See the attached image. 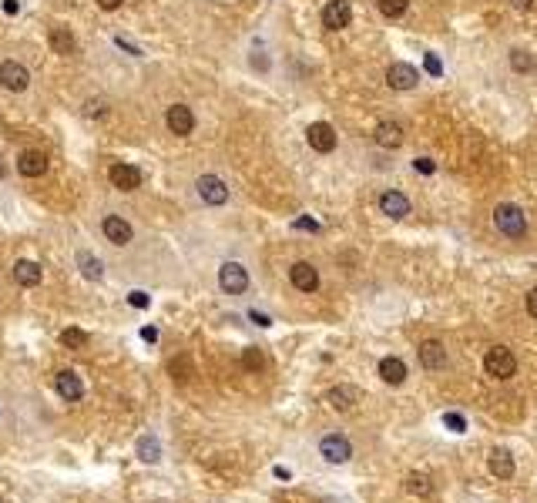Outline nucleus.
Returning a JSON list of instances; mask_svg holds the SVG:
<instances>
[{"instance_id":"28","label":"nucleus","mask_w":537,"mask_h":503,"mask_svg":"<svg viewBox=\"0 0 537 503\" xmlns=\"http://www.w3.org/2000/svg\"><path fill=\"white\" fill-rule=\"evenodd\" d=\"M376 4H380V14L383 17H403L406 7H410V0H376Z\"/></svg>"},{"instance_id":"16","label":"nucleus","mask_w":537,"mask_h":503,"mask_svg":"<svg viewBox=\"0 0 537 503\" xmlns=\"http://www.w3.org/2000/svg\"><path fill=\"white\" fill-rule=\"evenodd\" d=\"M289 282H292V289H299V292H316L319 289V272L309 262H296L289 269Z\"/></svg>"},{"instance_id":"22","label":"nucleus","mask_w":537,"mask_h":503,"mask_svg":"<svg viewBox=\"0 0 537 503\" xmlns=\"http://www.w3.org/2000/svg\"><path fill=\"white\" fill-rule=\"evenodd\" d=\"M14 279L24 286V289H31V286H37V282H41V265H37V262L20 259L14 265Z\"/></svg>"},{"instance_id":"24","label":"nucleus","mask_w":537,"mask_h":503,"mask_svg":"<svg viewBox=\"0 0 537 503\" xmlns=\"http://www.w3.org/2000/svg\"><path fill=\"white\" fill-rule=\"evenodd\" d=\"M510 67H514L517 74H531L537 67V58L531 51H510Z\"/></svg>"},{"instance_id":"25","label":"nucleus","mask_w":537,"mask_h":503,"mask_svg":"<svg viewBox=\"0 0 537 503\" xmlns=\"http://www.w3.org/2000/svg\"><path fill=\"white\" fill-rule=\"evenodd\" d=\"M138 457L145 460V463H158V457H161V443L154 440V436H141L138 440Z\"/></svg>"},{"instance_id":"20","label":"nucleus","mask_w":537,"mask_h":503,"mask_svg":"<svg viewBox=\"0 0 537 503\" xmlns=\"http://www.w3.org/2000/svg\"><path fill=\"white\" fill-rule=\"evenodd\" d=\"M17 171H20L24 178H41L47 171V154L44 152H24L17 158Z\"/></svg>"},{"instance_id":"15","label":"nucleus","mask_w":537,"mask_h":503,"mask_svg":"<svg viewBox=\"0 0 537 503\" xmlns=\"http://www.w3.org/2000/svg\"><path fill=\"white\" fill-rule=\"evenodd\" d=\"M487 470H491L497 480H510V476L517 473V460H514L510 450L497 446V450H491V457H487Z\"/></svg>"},{"instance_id":"30","label":"nucleus","mask_w":537,"mask_h":503,"mask_svg":"<svg viewBox=\"0 0 537 503\" xmlns=\"http://www.w3.org/2000/svg\"><path fill=\"white\" fill-rule=\"evenodd\" d=\"M444 427H450L453 433H463L467 429V420H463L460 413H444Z\"/></svg>"},{"instance_id":"29","label":"nucleus","mask_w":537,"mask_h":503,"mask_svg":"<svg viewBox=\"0 0 537 503\" xmlns=\"http://www.w3.org/2000/svg\"><path fill=\"white\" fill-rule=\"evenodd\" d=\"M61 342L67 349H81L84 342H88V333H81V329H64L61 333Z\"/></svg>"},{"instance_id":"38","label":"nucleus","mask_w":537,"mask_h":503,"mask_svg":"<svg viewBox=\"0 0 537 503\" xmlns=\"http://www.w3.org/2000/svg\"><path fill=\"white\" fill-rule=\"evenodd\" d=\"M296 229H306V232H316V229H319V225H316V222H309V218H299V222H296Z\"/></svg>"},{"instance_id":"39","label":"nucleus","mask_w":537,"mask_h":503,"mask_svg":"<svg viewBox=\"0 0 537 503\" xmlns=\"http://www.w3.org/2000/svg\"><path fill=\"white\" fill-rule=\"evenodd\" d=\"M248 319L256 322V326H269V316H262V312H248Z\"/></svg>"},{"instance_id":"36","label":"nucleus","mask_w":537,"mask_h":503,"mask_svg":"<svg viewBox=\"0 0 537 503\" xmlns=\"http://www.w3.org/2000/svg\"><path fill=\"white\" fill-rule=\"evenodd\" d=\"M527 312H531V319H537V289L527 292Z\"/></svg>"},{"instance_id":"2","label":"nucleus","mask_w":537,"mask_h":503,"mask_svg":"<svg viewBox=\"0 0 537 503\" xmlns=\"http://www.w3.org/2000/svg\"><path fill=\"white\" fill-rule=\"evenodd\" d=\"M484 373L493 376V380H510L517 373V359L507 346H491L487 356H484Z\"/></svg>"},{"instance_id":"9","label":"nucleus","mask_w":537,"mask_h":503,"mask_svg":"<svg viewBox=\"0 0 537 503\" xmlns=\"http://www.w3.org/2000/svg\"><path fill=\"white\" fill-rule=\"evenodd\" d=\"M165 124H168L171 135L188 138L195 131V114H192V107L188 105H171L168 111H165Z\"/></svg>"},{"instance_id":"3","label":"nucleus","mask_w":537,"mask_h":503,"mask_svg":"<svg viewBox=\"0 0 537 503\" xmlns=\"http://www.w3.org/2000/svg\"><path fill=\"white\" fill-rule=\"evenodd\" d=\"M319 457L326 463H333V467H343V463L353 460V443L346 436H339V433H326L319 440Z\"/></svg>"},{"instance_id":"40","label":"nucleus","mask_w":537,"mask_h":503,"mask_svg":"<svg viewBox=\"0 0 537 503\" xmlns=\"http://www.w3.org/2000/svg\"><path fill=\"white\" fill-rule=\"evenodd\" d=\"M98 4H101L105 11H118V7H121L124 0H98Z\"/></svg>"},{"instance_id":"37","label":"nucleus","mask_w":537,"mask_h":503,"mask_svg":"<svg viewBox=\"0 0 537 503\" xmlns=\"http://www.w3.org/2000/svg\"><path fill=\"white\" fill-rule=\"evenodd\" d=\"M185 369H188V363H185V359H175V363H171V373H175L178 380H185V376H188Z\"/></svg>"},{"instance_id":"21","label":"nucleus","mask_w":537,"mask_h":503,"mask_svg":"<svg viewBox=\"0 0 537 503\" xmlns=\"http://www.w3.org/2000/svg\"><path fill=\"white\" fill-rule=\"evenodd\" d=\"M376 145H383V148H399L403 145V128L397 121H383L376 124Z\"/></svg>"},{"instance_id":"7","label":"nucleus","mask_w":537,"mask_h":503,"mask_svg":"<svg viewBox=\"0 0 537 503\" xmlns=\"http://www.w3.org/2000/svg\"><path fill=\"white\" fill-rule=\"evenodd\" d=\"M350 20H353L350 0H329L322 7V27L326 31H343V27H350Z\"/></svg>"},{"instance_id":"14","label":"nucleus","mask_w":537,"mask_h":503,"mask_svg":"<svg viewBox=\"0 0 537 503\" xmlns=\"http://www.w3.org/2000/svg\"><path fill=\"white\" fill-rule=\"evenodd\" d=\"M54 389H58V396L67 399V403H77V399L84 396V382H81V376H77L74 369L58 373V376H54Z\"/></svg>"},{"instance_id":"32","label":"nucleus","mask_w":537,"mask_h":503,"mask_svg":"<svg viewBox=\"0 0 537 503\" xmlns=\"http://www.w3.org/2000/svg\"><path fill=\"white\" fill-rule=\"evenodd\" d=\"M242 363H246L248 369H262V366H265V363H262V352H259V349H246V352H242Z\"/></svg>"},{"instance_id":"26","label":"nucleus","mask_w":537,"mask_h":503,"mask_svg":"<svg viewBox=\"0 0 537 503\" xmlns=\"http://www.w3.org/2000/svg\"><path fill=\"white\" fill-rule=\"evenodd\" d=\"M77 265H81V272L88 275V279H91V282H98V279H101V269H105V265H101V262L94 259L91 252H81V255H77Z\"/></svg>"},{"instance_id":"8","label":"nucleus","mask_w":537,"mask_h":503,"mask_svg":"<svg viewBox=\"0 0 537 503\" xmlns=\"http://www.w3.org/2000/svg\"><path fill=\"white\" fill-rule=\"evenodd\" d=\"M306 141H309V148L312 152H319V154H329L333 148H336V128L333 124H326V121H316V124H309L306 128Z\"/></svg>"},{"instance_id":"18","label":"nucleus","mask_w":537,"mask_h":503,"mask_svg":"<svg viewBox=\"0 0 537 503\" xmlns=\"http://www.w3.org/2000/svg\"><path fill=\"white\" fill-rule=\"evenodd\" d=\"M101 232L107 235V242H114V245H128L131 242V235H135L131 225L124 222L121 215H107L105 222H101Z\"/></svg>"},{"instance_id":"31","label":"nucleus","mask_w":537,"mask_h":503,"mask_svg":"<svg viewBox=\"0 0 537 503\" xmlns=\"http://www.w3.org/2000/svg\"><path fill=\"white\" fill-rule=\"evenodd\" d=\"M423 67H427V74H433V77L444 74V64H440L437 54H423Z\"/></svg>"},{"instance_id":"44","label":"nucleus","mask_w":537,"mask_h":503,"mask_svg":"<svg viewBox=\"0 0 537 503\" xmlns=\"http://www.w3.org/2000/svg\"><path fill=\"white\" fill-rule=\"evenodd\" d=\"M514 7H521V11H527V7H531V0H514Z\"/></svg>"},{"instance_id":"45","label":"nucleus","mask_w":537,"mask_h":503,"mask_svg":"<svg viewBox=\"0 0 537 503\" xmlns=\"http://www.w3.org/2000/svg\"><path fill=\"white\" fill-rule=\"evenodd\" d=\"M4 175H7V168H4V161H0V178H4Z\"/></svg>"},{"instance_id":"35","label":"nucleus","mask_w":537,"mask_h":503,"mask_svg":"<svg viewBox=\"0 0 537 503\" xmlns=\"http://www.w3.org/2000/svg\"><path fill=\"white\" fill-rule=\"evenodd\" d=\"M128 302L138 305V309H148V302H152V299H148V292H131V295H128Z\"/></svg>"},{"instance_id":"11","label":"nucleus","mask_w":537,"mask_h":503,"mask_svg":"<svg viewBox=\"0 0 537 503\" xmlns=\"http://www.w3.org/2000/svg\"><path fill=\"white\" fill-rule=\"evenodd\" d=\"M0 84H4L7 91L20 94V91H27V84H31V74H27V67H24V64L4 61V64H0Z\"/></svg>"},{"instance_id":"17","label":"nucleus","mask_w":537,"mask_h":503,"mask_svg":"<svg viewBox=\"0 0 537 503\" xmlns=\"http://www.w3.org/2000/svg\"><path fill=\"white\" fill-rule=\"evenodd\" d=\"M376 373H380V380L386 382V386H403L406 382V363L399 359V356H383L380 359V366H376Z\"/></svg>"},{"instance_id":"43","label":"nucleus","mask_w":537,"mask_h":503,"mask_svg":"<svg viewBox=\"0 0 537 503\" xmlns=\"http://www.w3.org/2000/svg\"><path fill=\"white\" fill-rule=\"evenodd\" d=\"M141 335H145V339H148V342H154V339H158V333H154L152 326H148V329H145V333H141Z\"/></svg>"},{"instance_id":"23","label":"nucleus","mask_w":537,"mask_h":503,"mask_svg":"<svg viewBox=\"0 0 537 503\" xmlns=\"http://www.w3.org/2000/svg\"><path fill=\"white\" fill-rule=\"evenodd\" d=\"M51 47H54V54H74V34L67 31V27H54L51 31Z\"/></svg>"},{"instance_id":"41","label":"nucleus","mask_w":537,"mask_h":503,"mask_svg":"<svg viewBox=\"0 0 537 503\" xmlns=\"http://www.w3.org/2000/svg\"><path fill=\"white\" fill-rule=\"evenodd\" d=\"M114 44H118V47H124V51H128V54H141L138 47H131V44H128V41H124V37H118V41H114Z\"/></svg>"},{"instance_id":"33","label":"nucleus","mask_w":537,"mask_h":503,"mask_svg":"<svg viewBox=\"0 0 537 503\" xmlns=\"http://www.w3.org/2000/svg\"><path fill=\"white\" fill-rule=\"evenodd\" d=\"M84 111H88L91 118H105V114H107V105H105V101H88V107H84Z\"/></svg>"},{"instance_id":"13","label":"nucleus","mask_w":537,"mask_h":503,"mask_svg":"<svg viewBox=\"0 0 537 503\" xmlns=\"http://www.w3.org/2000/svg\"><path fill=\"white\" fill-rule=\"evenodd\" d=\"M416 356H420V366L430 369V373H437V369L446 366V349H444L440 339H427V342H420Z\"/></svg>"},{"instance_id":"1","label":"nucleus","mask_w":537,"mask_h":503,"mask_svg":"<svg viewBox=\"0 0 537 503\" xmlns=\"http://www.w3.org/2000/svg\"><path fill=\"white\" fill-rule=\"evenodd\" d=\"M493 225H497V232H500L504 239H514V242L527 235V218H524V212L517 205H510V201H504V205L493 208Z\"/></svg>"},{"instance_id":"12","label":"nucleus","mask_w":537,"mask_h":503,"mask_svg":"<svg viewBox=\"0 0 537 503\" xmlns=\"http://www.w3.org/2000/svg\"><path fill=\"white\" fill-rule=\"evenodd\" d=\"M107 178H111V185H114L118 192H135V188L141 185V171L135 165L114 161V165H111V171H107Z\"/></svg>"},{"instance_id":"6","label":"nucleus","mask_w":537,"mask_h":503,"mask_svg":"<svg viewBox=\"0 0 537 503\" xmlns=\"http://www.w3.org/2000/svg\"><path fill=\"white\" fill-rule=\"evenodd\" d=\"M195 192H199V199L205 205H225L229 201V185L222 182L218 175H201L195 182Z\"/></svg>"},{"instance_id":"19","label":"nucleus","mask_w":537,"mask_h":503,"mask_svg":"<svg viewBox=\"0 0 537 503\" xmlns=\"http://www.w3.org/2000/svg\"><path fill=\"white\" fill-rule=\"evenodd\" d=\"M380 208H383V215H390V218H406V215H410V199H406L403 192H397V188H390V192L380 195Z\"/></svg>"},{"instance_id":"27","label":"nucleus","mask_w":537,"mask_h":503,"mask_svg":"<svg viewBox=\"0 0 537 503\" xmlns=\"http://www.w3.org/2000/svg\"><path fill=\"white\" fill-rule=\"evenodd\" d=\"M406 490H410V493H416V497H430V480L427 476H423V473H410V476H406Z\"/></svg>"},{"instance_id":"5","label":"nucleus","mask_w":537,"mask_h":503,"mask_svg":"<svg viewBox=\"0 0 537 503\" xmlns=\"http://www.w3.org/2000/svg\"><path fill=\"white\" fill-rule=\"evenodd\" d=\"M386 84H390L393 91H413L416 84H420V71L406 61H393L390 64V71H386Z\"/></svg>"},{"instance_id":"42","label":"nucleus","mask_w":537,"mask_h":503,"mask_svg":"<svg viewBox=\"0 0 537 503\" xmlns=\"http://www.w3.org/2000/svg\"><path fill=\"white\" fill-rule=\"evenodd\" d=\"M4 11H7V14H17L20 7H17V0H7V4H4Z\"/></svg>"},{"instance_id":"10","label":"nucleus","mask_w":537,"mask_h":503,"mask_svg":"<svg viewBox=\"0 0 537 503\" xmlns=\"http://www.w3.org/2000/svg\"><path fill=\"white\" fill-rule=\"evenodd\" d=\"M359 386H353V382H339V386H333L329 393H326V403L333 406L336 413H350L359 403Z\"/></svg>"},{"instance_id":"4","label":"nucleus","mask_w":537,"mask_h":503,"mask_svg":"<svg viewBox=\"0 0 537 503\" xmlns=\"http://www.w3.org/2000/svg\"><path fill=\"white\" fill-rule=\"evenodd\" d=\"M218 286L225 295H242V292H248V272L239 262H225L218 269Z\"/></svg>"},{"instance_id":"34","label":"nucleus","mask_w":537,"mask_h":503,"mask_svg":"<svg viewBox=\"0 0 537 503\" xmlns=\"http://www.w3.org/2000/svg\"><path fill=\"white\" fill-rule=\"evenodd\" d=\"M413 168H416V171H420V175H433V171H437V165H433L430 158H416V161H413Z\"/></svg>"}]
</instances>
